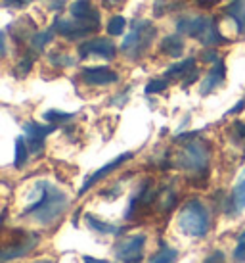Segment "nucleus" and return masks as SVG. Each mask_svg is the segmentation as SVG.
Returning <instances> with one entry per match:
<instances>
[{"label": "nucleus", "instance_id": "7", "mask_svg": "<svg viewBox=\"0 0 245 263\" xmlns=\"http://www.w3.org/2000/svg\"><path fill=\"white\" fill-rule=\"evenodd\" d=\"M146 234L125 236L115 244V257L122 263H138L144 257Z\"/></svg>", "mask_w": 245, "mask_h": 263}, {"label": "nucleus", "instance_id": "16", "mask_svg": "<svg viewBox=\"0 0 245 263\" xmlns=\"http://www.w3.org/2000/svg\"><path fill=\"white\" fill-rule=\"evenodd\" d=\"M226 15L230 17L239 35L245 33V0H230V4L226 6Z\"/></svg>", "mask_w": 245, "mask_h": 263}, {"label": "nucleus", "instance_id": "37", "mask_svg": "<svg viewBox=\"0 0 245 263\" xmlns=\"http://www.w3.org/2000/svg\"><path fill=\"white\" fill-rule=\"evenodd\" d=\"M119 194H121V186H119V184H117L115 189H111V190H104V192H101V196H106V198L109 196V200H113V198H117V196H119Z\"/></svg>", "mask_w": 245, "mask_h": 263}, {"label": "nucleus", "instance_id": "35", "mask_svg": "<svg viewBox=\"0 0 245 263\" xmlns=\"http://www.w3.org/2000/svg\"><path fill=\"white\" fill-rule=\"evenodd\" d=\"M197 77H199V73H197V69H194L192 73L186 75V79L182 81V88H188L190 85H194L195 81H197Z\"/></svg>", "mask_w": 245, "mask_h": 263}, {"label": "nucleus", "instance_id": "32", "mask_svg": "<svg viewBox=\"0 0 245 263\" xmlns=\"http://www.w3.org/2000/svg\"><path fill=\"white\" fill-rule=\"evenodd\" d=\"M29 2H33V0H2V6L12 8V10H19V8L27 6Z\"/></svg>", "mask_w": 245, "mask_h": 263}, {"label": "nucleus", "instance_id": "31", "mask_svg": "<svg viewBox=\"0 0 245 263\" xmlns=\"http://www.w3.org/2000/svg\"><path fill=\"white\" fill-rule=\"evenodd\" d=\"M174 205H176V194H174V190H167L165 202L161 204V210H163V212H171Z\"/></svg>", "mask_w": 245, "mask_h": 263}, {"label": "nucleus", "instance_id": "4", "mask_svg": "<svg viewBox=\"0 0 245 263\" xmlns=\"http://www.w3.org/2000/svg\"><path fill=\"white\" fill-rule=\"evenodd\" d=\"M178 229L192 238L207 236L211 231V213L201 200L192 198L182 205L178 213Z\"/></svg>", "mask_w": 245, "mask_h": 263}, {"label": "nucleus", "instance_id": "22", "mask_svg": "<svg viewBox=\"0 0 245 263\" xmlns=\"http://www.w3.org/2000/svg\"><path fill=\"white\" fill-rule=\"evenodd\" d=\"M54 35H56V31L52 29V27L48 31H36L29 41V48H33V52H36V54L43 52L44 48H46V44L52 43Z\"/></svg>", "mask_w": 245, "mask_h": 263}, {"label": "nucleus", "instance_id": "12", "mask_svg": "<svg viewBox=\"0 0 245 263\" xmlns=\"http://www.w3.org/2000/svg\"><path fill=\"white\" fill-rule=\"evenodd\" d=\"M69 14H71L73 20L100 29V12L90 0H75V2H71L69 4Z\"/></svg>", "mask_w": 245, "mask_h": 263}, {"label": "nucleus", "instance_id": "36", "mask_svg": "<svg viewBox=\"0 0 245 263\" xmlns=\"http://www.w3.org/2000/svg\"><path fill=\"white\" fill-rule=\"evenodd\" d=\"M243 110H245V96L234 106V108H232L230 111H228V114H226V116H236V114H239V111H243Z\"/></svg>", "mask_w": 245, "mask_h": 263}, {"label": "nucleus", "instance_id": "23", "mask_svg": "<svg viewBox=\"0 0 245 263\" xmlns=\"http://www.w3.org/2000/svg\"><path fill=\"white\" fill-rule=\"evenodd\" d=\"M35 54L36 52H25L22 58L17 60V64H15L14 67V75L15 77H19V79H23L27 73H31V69H33V66H35Z\"/></svg>", "mask_w": 245, "mask_h": 263}, {"label": "nucleus", "instance_id": "39", "mask_svg": "<svg viewBox=\"0 0 245 263\" xmlns=\"http://www.w3.org/2000/svg\"><path fill=\"white\" fill-rule=\"evenodd\" d=\"M127 0H104V6H108V8H119L122 6Z\"/></svg>", "mask_w": 245, "mask_h": 263}, {"label": "nucleus", "instance_id": "10", "mask_svg": "<svg viewBox=\"0 0 245 263\" xmlns=\"http://www.w3.org/2000/svg\"><path fill=\"white\" fill-rule=\"evenodd\" d=\"M58 129V125H40L35 123V121H29V123L23 125V135H25V140L29 144L31 154H40L44 150V140L48 135Z\"/></svg>", "mask_w": 245, "mask_h": 263}, {"label": "nucleus", "instance_id": "25", "mask_svg": "<svg viewBox=\"0 0 245 263\" xmlns=\"http://www.w3.org/2000/svg\"><path fill=\"white\" fill-rule=\"evenodd\" d=\"M48 64L54 66L56 69H64V67H71L77 64V60L69 56V54H65V52H50L48 56Z\"/></svg>", "mask_w": 245, "mask_h": 263}, {"label": "nucleus", "instance_id": "33", "mask_svg": "<svg viewBox=\"0 0 245 263\" xmlns=\"http://www.w3.org/2000/svg\"><path fill=\"white\" fill-rule=\"evenodd\" d=\"M234 259L236 261H245V240H238V246L234 250Z\"/></svg>", "mask_w": 245, "mask_h": 263}, {"label": "nucleus", "instance_id": "9", "mask_svg": "<svg viewBox=\"0 0 245 263\" xmlns=\"http://www.w3.org/2000/svg\"><path fill=\"white\" fill-rule=\"evenodd\" d=\"M36 244H38V234L17 231V238L4 244V250H2V263L10 261V259H15V257L27 256L29 252H33V250L36 248Z\"/></svg>", "mask_w": 245, "mask_h": 263}, {"label": "nucleus", "instance_id": "6", "mask_svg": "<svg viewBox=\"0 0 245 263\" xmlns=\"http://www.w3.org/2000/svg\"><path fill=\"white\" fill-rule=\"evenodd\" d=\"M79 58H104V60H115L117 58V44L108 37H94L87 39L79 44Z\"/></svg>", "mask_w": 245, "mask_h": 263}, {"label": "nucleus", "instance_id": "11", "mask_svg": "<svg viewBox=\"0 0 245 263\" xmlns=\"http://www.w3.org/2000/svg\"><path fill=\"white\" fill-rule=\"evenodd\" d=\"M79 77L88 87H108V85H113L119 81V73L106 66L85 67L79 73Z\"/></svg>", "mask_w": 245, "mask_h": 263}, {"label": "nucleus", "instance_id": "29", "mask_svg": "<svg viewBox=\"0 0 245 263\" xmlns=\"http://www.w3.org/2000/svg\"><path fill=\"white\" fill-rule=\"evenodd\" d=\"M232 135L236 142H241L243 144V160H245V123L243 121H234L232 125Z\"/></svg>", "mask_w": 245, "mask_h": 263}, {"label": "nucleus", "instance_id": "21", "mask_svg": "<svg viewBox=\"0 0 245 263\" xmlns=\"http://www.w3.org/2000/svg\"><path fill=\"white\" fill-rule=\"evenodd\" d=\"M178 259V252L173 248V246H169L167 242H159V250L152 256L150 263H176Z\"/></svg>", "mask_w": 245, "mask_h": 263}, {"label": "nucleus", "instance_id": "19", "mask_svg": "<svg viewBox=\"0 0 245 263\" xmlns=\"http://www.w3.org/2000/svg\"><path fill=\"white\" fill-rule=\"evenodd\" d=\"M195 58H184L180 62L173 64L171 67H167L165 77L167 79H178V77H186L188 73H192L195 69Z\"/></svg>", "mask_w": 245, "mask_h": 263}, {"label": "nucleus", "instance_id": "8", "mask_svg": "<svg viewBox=\"0 0 245 263\" xmlns=\"http://www.w3.org/2000/svg\"><path fill=\"white\" fill-rule=\"evenodd\" d=\"M52 29L58 33L59 37L65 41H83V39L90 37L92 33L98 31V27L92 25H85V23L77 22V20H64L62 15H56V20L52 23Z\"/></svg>", "mask_w": 245, "mask_h": 263}, {"label": "nucleus", "instance_id": "42", "mask_svg": "<svg viewBox=\"0 0 245 263\" xmlns=\"http://www.w3.org/2000/svg\"><path fill=\"white\" fill-rule=\"evenodd\" d=\"M35 263H54L52 259H38V261H35Z\"/></svg>", "mask_w": 245, "mask_h": 263}, {"label": "nucleus", "instance_id": "40", "mask_svg": "<svg viewBox=\"0 0 245 263\" xmlns=\"http://www.w3.org/2000/svg\"><path fill=\"white\" fill-rule=\"evenodd\" d=\"M83 261L85 263H111V261H108V259H96V257H90V256H85Z\"/></svg>", "mask_w": 245, "mask_h": 263}, {"label": "nucleus", "instance_id": "28", "mask_svg": "<svg viewBox=\"0 0 245 263\" xmlns=\"http://www.w3.org/2000/svg\"><path fill=\"white\" fill-rule=\"evenodd\" d=\"M165 88H169V79L163 77V79H153L146 85V95H157V92H163Z\"/></svg>", "mask_w": 245, "mask_h": 263}, {"label": "nucleus", "instance_id": "17", "mask_svg": "<svg viewBox=\"0 0 245 263\" xmlns=\"http://www.w3.org/2000/svg\"><path fill=\"white\" fill-rule=\"evenodd\" d=\"M184 39L180 37V33H176V35H167L163 41H161V52L169 56V58H180L182 54H184Z\"/></svg>", "mask_w": 245, "mask_h": 263}, {"label": "nucleus", "instance_id": "18", "mask_svg": "<svg viewBox=\"0 0 245 263\" xmlns=\"http://www.w3.org/2000/svg\"><path fill=\"white\" fill-rule=\"evenodd\" d=\"M85 221H87L88 229L94 231V233H98V234H113V236H121V234L125 233V229H122V227H117V225H113V223L100 221L98 217H94V215H87Z\"/></svg>", "mask_w": 245, "mask_h": 263}, {"label": "nucleus", "instance_id": "1", "mask_svg": "<svg viewBox=\"0 0 245 263\" xmlns=\"http://www.w3.org/2000/svg\"><path fill=\"white\" fill-rule=\"evenodd\" d=\"M35 189L38 192V200L27 205L22 215L23 217H31L38 225L48 227L67 212L71 202H69V196L64 190H59L58 186H54L48 181H38L35 184Z\"/></svg>", "mask_w": 245, "mask_h": 263}, {"label": "nucleus", "instance_id": "34", "mask_svg": "<svg viewBox=\"0 0 245 263\" xmlns=\"http://www.w3.org/2000/svg\"><path fill=\"white\" fill-rule=\"evenodd\" d=\"M205 263H226V256H224L222 252H213V254L205 259Z\"/></svg>", "mask_w": 245, "mask_h": 263}, {"label": "nucleus", "instance_id": "5", "mask_svg": "<svg viewBox=\"0 0 245 263\" xmlns=\"http://www.w3.org/2000/svg\"><path fill=\"white\" fill-rule=\"evenodd\" d=\"M157 37V27L150 20H136L130 33L125 37L121 44V52L129 60H140L146 52L152 48L153 41Z\"/></svg>", "mask_w": 245, "mask_h": 263}, {"label": "nucleus", "instance_id": "41", "mask_svg": "<svg viewBox=\"0 0 245 263\" xmlns=\"http://www.w3.org/2000/svg\"><path fill=\"white\" fill-rule=\"evenodd\" d=\"M62 4H64V0H58L56 4H52V8H59V6H62Z\"/></svg>", "mask_w": 245, "mask_h": 263}, {"label": "nucleus", "instance_id": "43", "mask_svg": "<svg viewBox=\"0 0 245 263\" xmlns=\"http://www.w3.org/2000/svg\"><path fill=\"white\" fill-rule=\"evenodd\" d=\"M155 2H157V4H161V2H165V0H155Z\"/></svg>", "mask_w": 245, "mask_h": 263}, {"label": "nucleus", "instance_id": "20", "mask_svg": "<svg viewBox=\"0 0 245 263\" xmlns=\"http://www.w3.org/2000/svg\"><path fill=\"white\" fill-rule=\"evenodd\" d=\"M15 33H14V41L15 43H23V41H31V37L36 33V25L33 20L29 17H22L15 22Z\"/></svg>", "mask_w": 245, "mask_h": 263}, {"label": "nucleus", "instance_id": "26", "mask_svg": "<svg viewBox=\"0 0 245 263\" xmlns=\"http://www.w3.org/2000/svg\"><path fill=\"white\" fill-rule=\"evenodd\" d=\"M108 33L111 37H121L125 29H127V20L122 17V15H113V17H109L108 22Z\"/></svg>", "mask_w": 245, "mask_h": 263}, {"label": "nucleus", "instance_id": "2", "mask_svg": "<svg viewBox=\"0 0 245 263\" xmlns=\"http://www.w3.org/2000/svg\"><path fill=\"white\" fill-rule=\"evenodd\" d=\"M176 33L184 37L195 39L203 46H220L226 44L228 39L222 37V33L216 27L215 17L211 15H184L176 22Z\"/></svg>", "mask_w": 245, "mask_h": 263}, {"label": "nucleus", "instance_id": "24", "mask_svg": "<svg viewBox=\"0 0 245 263\" xmlns=\"http://www.w3.org/2000/svg\"><path fill=\"white\" fill-rule=\"evenodd\" d=\"M29 144H27V140H25V135L22 137H17L15 139V158H14V167H23L25 165V161L29 158Z\"/></svg>", "mask_w": 245, "mask_h": 263}, {"label": "nucleus", "instance_id": "27", "mask_svg": "<svg viewBox=\"0 0 245 263\" xmlns=\"http://www.w3.org/2000/svg\"><path fill=\"white\" fill-rule=\"evenodd\" d=\"M44 119L48 121V123H67V121H71L73 117H75V114H67V111H59V110H48L44 111Z\"/></svg>", "mask_w": 245, "mask_h": 263}, {"label": "nucleus", "instance_id": "3", "mask_svg": "<svg viewBox=\"0 0 245 263\" xmlns=\"http://www.w3.org/2000/svg\"><path fill=\"white\" fill-rule=\"evenodd\" d=\"M211 144L201 137H194L184 142V146L176 154V165L184 171L194 173L195 177H201L207 181L211 163Z\"/></svg>", "mask_w": 245, "mask_h": 263}, {"label": "nucleus", "instance_id": "13", "mask_svg": "<svg viewBox=\"0 0 245 263\" xmlns=\"http://www.w3.org/2000/svg\"><path fill=\"white\" fill-rule=\"evenodd\" d=\"M132 158H134V154H132V152H125V154H121V156H117L115 160L108 161L104 167H100L98 171H96V173H92V175H90L87 181H85V184H83V186H80V190H79V196H83L85 192H88V190L92 189L94 184L100 183L101 179H106L108 175H111L115 169H119L121 165H125V163H127V161H130Z\"/></svg>", "mask_w": 245, "mask_h": 263}, {"label": "nucleus", "instance_id": "14", "mask_svg": "<svg viewBox=\"0 0 245 263\" xmlns=\"http://www.w3.org/2000/svg\"><path fill=\"white\" fill-rule=\"evenodd\" d=\"M224 212L232 217H238L239 213L245 212V171L239 175L238 183L234 184L230 196L224 204Z\"/></svg>", "mask_w": 245, "mask_h": 263}, {"label": "nucleus", "instance_id": "38", "mask_svg": "<svg viewBox=\"0 0 245 263\" xmlns=\"http://www.w3.org/2000/svg\"><path fill=\"white\" fill-rule=\"evenodd\" d=\"M195 4H199V6H203V8H213L215 4H218L220 0H194Z\"/></svg>", "mask_w": 245, "mask_h": 263}, {"label": "nucleus", "instance_id": "30", "mask_svg": "<svg viewBox=\"0 0 245 263\" xmlns=\"http://www.w3.org/2000/svg\"><path fill=\"white\" fill-rule=\"evenodd\" d=\"M201 60L203 62H209V64H216L220 60V54H218V50H216L215 46H209L207 50L201 52Z\"/></svg>", "mask_w": 245, "mask_h": 263}, {"label": "nucleus", "instance_id": "15", "mask_svg": "<svg viewBox=\"0 0 245 263\" xmlns=\"http://www.w3.org/2000/svg\"><path fill=\"white\" fill-rule=\"evenodd\" d=\"M224 79H226V66H224L222 58H220L215 66L211 67V71L207 73V77L203 79L201 87H199L201 96H207V95H211V92H215L216 88L224 83Z\"/></svg>", "mask_w": 245, "mask_h": 263}]
</instances>
